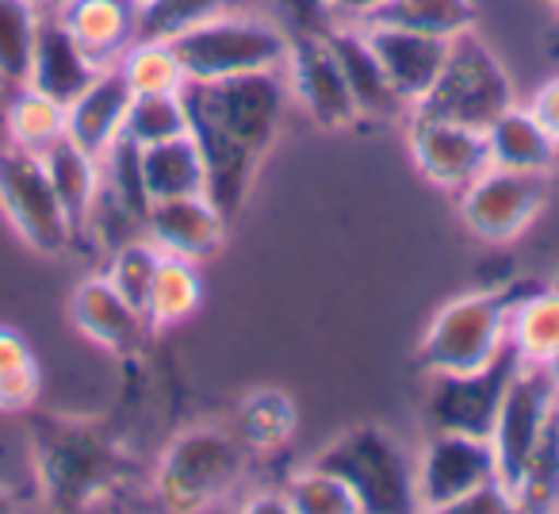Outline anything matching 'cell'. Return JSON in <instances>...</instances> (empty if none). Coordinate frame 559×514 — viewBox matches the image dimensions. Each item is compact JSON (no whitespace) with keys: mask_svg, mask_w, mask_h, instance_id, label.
<instances>
[{"mask_svg":"<svg viewBox=\"0 0 559 514\" xmlns=\"http://www.w3.org/2000/svg\"><path fill=\"white\" fill-rule=\"evenodd\" d=\"M288 101L292 93L284 70L185 85L188 124L207 170V196L226 219L238 215L264 154L280 139Z\"/></svg>","mask_w":559,"mask_h":514,"instance_id":"6da1fadb","label":"cell"},{"mask_svg":"<svg viewBox=\"0 0 559 514\" xmlns=\"http://www.w3.org/2000/svg\"><path fill=\"white\" fill-rule=\"evenodd\" d=\"M35 472L50 506L81 511L111 491L127 472V457L96 422L35 419Z\"/></svg>","mask_w":559,"mask_h":514,"instance_id":"7a4b0ae2","label":"cell"},{"mask_svg":"<svg viewBox=\"0 0 559 514\" xmlns=\"http://www.w3.org/2000/svg\"><path fill=\"white\" fill-rule=\"evenodd\" d=\"M536 281H513L502 289H472L452 296L433 312L418 342V365L429 376L441 373H475L490 365L506 350V323L510 307L521 292H528Z\"/></svg>","mask_w":559,"mask_h":514,"instance_id":"3957f363","label":"cell"},{"mask_svg":"<svg viewBox=\"0 0 559 514\" xmlns=\"http://www.w3.org/2000/svg\"><path fill=\"white\" fill-rule=\"evenodd\" d=\"M249 453L223 427H188L162 449L154 468V495L165 511H207L246 483Z\"/></svg>","mask_w":559,"mask_h":514,"instance_id":"277c9868","label":"cell"},{"mask_svg":"<svg viewBox=\"0 0 559 514\" xmlns=\"http://www.w3.org/2000/svg\"><path fill=\"white\" fill-rule=\"evenodd\" d=\"M177 50L185 78L195 85L226 78H246V73H272L284 70L292 47V32L269 16L230 9L223 16L195 24L169 39Z\"/></svg>","mask_w":559,"mask_h":514,"instance_id":"5b68a950","label":"cell"},{"mask_svg":"<svg viewBox=\"0 0 559 514\" xmlns=\"http://www.w3.org/2000/svg\"><path fill=\"white\" fill-rule=\"evenodd\" d=\"M314 465L330 468L349 483L360 514L418 511L414 457L383 427H372V422L349 427L314 457Z\"/></svg>","mask_w":559,"mask_h":514,"instance_id":"8992f818","label":"cell"},{"mask_svg":"<svg viewBox=\"0 0 559 514\" xmlns=\"http://www.w3.org/2000/svg\"><path fill=\"white\" fill-rule=\"evenodd\" d=\"M510 104H518L510 70L479 32H464L449 43V55H444V66L426 101L411 112L487 131Z\"/></svg>","mask_w":559,"mask_h":514,"instance_id":"52a82bcc","label":"cell"},{"mask_svg":"<svg viewBox=\"0 0 559 514\" xmlns=\"http://www.w3.org/2000/svg\"><path fill=\"white\" fill-rule=\"evenodd\" d=\"M0 211L12 223V231L35 249V254L58 257L70 249L73 231L66 219L58 192L50 185V173L43 154L20 147L0 150Z\"/></svg>","mask_w":559,"mask_h":514,"instance_id":"ba28073f","label":"cell"},{"mask_svg":"<svg viewBox=\"0 0 559 514\" xmlns=\"http://www.w3.org/2000/svg\"><path fill=\"white\" fill-rule=\"evenodd\" d=\"M548 203V177L487 165L464 192L456 196L460 223L490 246H510L540 219Z\"/></svg>","mask_w":559,"mask_h":514,"instance_id":"9c48e42d","label":"cell"},{"mask_svg":"<svg viewBox=\"0 0 559 514\" xmlns=\"http://www.w3.org/2000/svg\"><path fill=\"white\" fill-rule=\"evenodd\" d=\"M498 476V460L490 437L433 430L414 457V499L418 511L452 514L475 488Z\"/></svg>","mask_w":559,"mask_h":514,"instance_id":"30bf717a","label":"cell"},{"mask_svg":"<svg viewBox=\"0 0 559 514\" xmlns=\"http://www.w3.org/2000/svg\"><path fill=\"white\" fill-rule=\"evenodd\" d=\"M284 81H288L292 101L304 108L319 131H345V127L360 124L357 104L349 96V81L334 55L330 35L314 32V27H299L292 32L288 62H284Z\"/></svg>","mask_w":559,"mask_h":514,"instance_id":"8fae6325","label":"cell"},{"mask_svg":"<svg viewBox=\"0 0 559 514\" xmlns=\"http://www.w3.org/2000/svg\"><path fill=\"white\" fill-rule=\"evenodd\" d=\"M559 392L551 388L544 365H525L513 373L510 388L498 407L495 430H490V449L498 460V480L510 488L518 480V472L525 468V460L533 457V449L540 445V437L548 434L551 419H556Z\"/></svg>","mask_w":559,"mask_h":514,"instance_id":"7c38bea8","label":"cell"},{"mask_svg":"<svg viewBox=\"0 0 559 514\" xmlns=\"http://www.w3.org/2000/svg\"><path fill=\"white\" fill-rule=\"evenodd\" d=\"M521 369V358L506 346L490 365L475 373H441L429 388L426 419L433 430H456V434L490 437L498 419V407L510 388L513 373Z\"/></svg>","mask_w":559,"mask_h":514,"instance_id":"4fadbf2b","label":"cell"},{"mask_svg":"<svg viewBox=\"0 0 559 514\" xmlns=\"http://www.w3.org/2000/svg\"><path fill=\"white\" fill-rule=\"evenodd\" d=\"M406 124V154L426 185L460 196L483 170L490 165L487 135L475 127L452 124V119L421 116L411 112Z\"/></svg>","mask_w":559,"mask_h":514,"instance_id":"5bb4252c","label":"cell"},{"mask_svg":"<svg viewBox=\"0 0 559 514\" xmlns=\"http://www.w3.org/2000/svg\"><path fill=\"white\" fill-rule=\"evenodd\" d=\"M142 234L154 242L162 254L185 257V261H211L226 246L230 219L218 211V203L207 192L173 196V200H154L142 219Z\"/></svg>","mask_w":559,"mask_h":514,"instance_id":"9a60e30c","label":"cell"},{"mask_svg":"<svg viewBox=\"0 0 559 514\" xmlns=\"http://www.w3.org/2000/svg\"><path fill=\"white\" fill-rule=\"evenodd\" d=\"M357 27L365 35L368 50L376 55V62H380L383 78L391 81V89L403 96L406 108H418L429 89H433L437 73H441L452 39L403 32V27H376V24H357Z\"/></svg>","mask_w":559,"mask_h":514,"instance_id":"2e32d148","label":"cell"},{"mask_svg":"<svg viewBox=\"0 0 559 514\" xmlns=\"http://www.w3.org/2000/svg\"><path fill=\"white\" fill-rule=\"evenodd\" d=\"M70 323L81 338H88V342L108 353H119V358L139 353L146 335H154V330L146 327V315L127 304V300L111 289L104 273L85 277V281L73 289Z\"/></svg>","mask_w":559,"mask_h":514,"instance_id":"e0dca14e","label":"cell"},{"mask_svg":"<svg viewBox=\"0 0 559 514\" xmlns=\"http://www.w3.org/2000/svg\"><path fill=\"white\" fill-rule=\"evenodd\" d=\"M104 66L66 32V24L55 12H43L39 39H35L32 70H27V89L50 96L66 108L70 101H78L96 78H100Z\"/></svg>","mask_w":559,"mask_h":514,"instance_id":"ac0fdd59","label":"cell"},{"mask_svg":"<svg viewBox=\"0 0 559 514\" xmlns=\"http://www.w3.org/2000/svg\"><path fill=\"white\" fill-rule=\"evenodd\" d=\"M131 85L119 73V66H104L100 78L66 104V139L78 142L93 157H104L123 139L127 108H131Z\"/></svg>","mask_w":559,"mask_h":514,"instance_id":"d6986e66","label":"cell"},{"mask_svg":"<svg viewBox=\"0 0 559 514\" xmlns=\"http://www.w3.org/2000/svg\"><path fill=\"white\" fill-rule=\"evenodd\" d=\"M330 43H334V55L345 70V81H349V96L357 104L360 119H372V124H399V119L411 116V108L403 104V96L391 89V81L383 78L380 62L368 50L365 35H360L357 24H342L330 27Z\"/></svg>","mask_w":559,"mask_h":514,"instance_id":"ffe728a7","label":"cell"},{"mask_svg":"<svg viewBox=\"0 0 559 514\" xmlns=\"http://www.w3.org/2000/svg\"><path fill=\"white\" fill-rule=\"evenodd\" d=\"M55 16L100 66H116L139 39V0H62Z\"/></svg>","mask_w":559,"mask_h":514,"instance_id":"44dd1931","label":"cell"},{"mask_svg":"<svg viewBox=\"0 0 559 514\" xmlns=\"http://www.w3.org/2000/svg\"><path fill=\"white\" fill-rule=\"evenodd\" d=\"M483 135H487L490 165H502V170H518V173H540V177H548L559 165L556 139L544 131V124L521 101L510 104Z\"/></svg>","mask_w":559,"mask_h":514,"instance_id":"7402d4cb","label":"cell"},{"mask_svg":"<svg viewBox=\"0 0 559 514\" xmlns=\"http://www.w3.org/2000/svg\"><path fill=\"white\" fill-rule=\"evenodd\" d=\"M43 165L50 173V185L58 192L66 219H70L73 238L93 226L96 219V203H100V188H104V170L100 157H93L88 150H81L78 142L58 139L55 147L43 154Z\"/></svg>","mask_w":559,"mask_h":514,"instance_id":"603a6c76","label":"cell"},{"mask_svg":"<svg viewBox=\"0 0 559 514\" xmlns=\"http://www.w3.org/2000/svg\"><path fill=\"white\" fill-rule=\"evenodd\" d=\"M353 24L403 27V32L456 39L479 27V4L475 0H372Z\"/></svg>","mask_w":559,"mask_h":514,"instance_id":"cb8c5ba5","label":"cell"},{"mask_svg":"<svg viewBox=\"0 0 559 514\" xmlns=\"http://www.w3.org/2000/svg\"><path fill=\"white\" fill-rule=\"evenodd\" d=\"M299 430V407L288 392L280 388H253L234 407L230 434L241 442L249 457H269L280 453L296 437Z\"/></svg>","mask_w":559,"mask_h":514,"instance_id":"d4e9b609","label":"cell"},{"mask_svg":"<svg viewBox=\"0 0 559 514\" xmlns=\"http://www.w3.org/2000/svg\"><path fill=\"white\" fill-rule=\"evenodd\" d=\"M139 173L146 200H173V196H192L207 192V170H203V154L195 135H177V139L150 142L139 147Z\"/></svg>","mask_w":559,"mask_h":514,"instance_id":"484cf974","label":"cell"},{"mask_svg":"<svg viewBox=\"0 0 559 514\" xmlns=\"http://www.w3.org/2000/svg\"><path fill=\"white\" fill-rule=\"evenodd\" d=\"M506 342L525 365H544L559 350V289L556 284H533L521 292L510 307Z\"/></svg>","mask_w":559,"mask_h":514,"instance_id":"4316f807","label":"cell"},{"mask_svg":"<svg viewBox=\"0 0 559 514\" xmlns=\"http://www.w3.org/2000/svg\"><path fill=\"white\" fill-rule=\"evenodd\" d=\"M203 307V277L195 261H185V257H162L154 277V289H150L146 300V327L154 335L162 330H177L192 319Z\"/></svg>","mask_w":559,"mask_h":514,"instance_id":"83f0119b","label":"cell"},{"mask_svg":"<svg viewBox=\"0 0 559 514\" xmlns=\"http://www.w3.org/2000/svg\"><path fill=\"white\" fill-rule=\"evenodd\" d=\"M4 127H9L12 147L32 150V154H47L58 139H66V108L58 101H50V96L20 85L12 89Z\"/></svg>","mask_w":559,"mask_h":514,"instance_id":"f1b7e54d","label":"cell"},{"mask_svg":"<svg viewBox=\"0 0 559 514\" xmlns=\"http://www.w3.org/2000/svg\"><path fill=\"white\" fill-rule=\"evenodd\" d=\"M43 9L35 0H0V85H27Z\"/></svg>","mask_w":559,"mask_h":514,"instance_id":"f546056e","label":"cell"},{"mask_svg":"<svg viewBox=\"0 0 559 514\" xmlns=\"http://www.w3.org/2000/svg\"><path fill=\"white\" fill-rule=\"evenodd\" d=\"M116 66L131 93H180L188 85L185 66L169 39H134Z\"/></svg>","mask_w":559,"mask_h":514,"instance_id":"4dcf8cb0","label":"cell"},{"mask_svg":"<svg viewBox=\"0 0 559 514\" xmlns=\"http://www.w3.org/2000/svg\"><path fill=\"white\" fill-rule=\"evenodd\" d=\"M188 104L185 89L180 93H134L131 108H127L123 139H131L134 147H150V142H165L188 135Z\"/></svg>","mask_w":559,"mask_h":514,"instance_id":"1f68e13d","label":"cell"},{"mask_svg":"<svg viewBox=\"0 0 559 514\" xmlns=\"http://www.w3.org/2000/svg\"><path fill=\"white\" fill-rule=\"evenodd\" d=\"M43 388L39 361H35L32 346L20 338V330L0 327V411L4 414H24L35 407Z\"/></svg>","mask_w":559,"mask_h":514,"instance_id":"d6a6232c","label":"cell"},{"mask_svg":"<svg viewBox=\"0 0 559 514\" xmlns=\"http://www.w3.org/2000/svg\"><path fill=\"white\" fill-rule=\"evenodd\" d=\"M284 499H288V514H360L349 483L314 460L288 476Z\"/></svg>","mask_w":559,"mask_h":514,"instance_id":"836d02e7","label":"cell"},{"mask_svg":"<svg viewBox=\"0 0 559 514\" xmlns=\"http://www.w3.org/2000/svg\"><path fill=\"white\" fill-rule=\"evenodd\" d=\"M162 257H165L162 249H157L146 234H139V238L119 242L108 269H104V277H108V284L127 300V304L139 307V312L146 315V300H150V289H154Z\"/></svg>","mask_w":559,"mask_h":514,"instance_id":"e575fe53","label":"cell"},{"mask_svg":"<svg viewBox=\"0 0 559 514\" xmlns=\"http://www.w3.org/2000/svg\"><path fill=\"white\" fill-rule=\"evenodd\" d=\"M513 506L518 511H559V442H556V419H551L548 434L525 460L518 480L510 483Z\"/></svg>","mask_w":559,"mask_h":514,"instance_id":"d590c367","label":"cell"},{"mask_svg":"<svg viewBox=\"0 0 559 514\" xmlns=\"http://www.w3.org/2000/svg\"><path fill=\"white\" fill-rule=\"evenodd\" d=\"M238 4L241 0H139V39H177L188 27L207 24Z\"/></svg>","mask_w":559,"mask_h":514,"instance_id":"8d00e7d4","label":"cell"},{"mask_svg":"<svg viewBox=\"0 0 559 514\" xmlns=\"http://www.w3.org/2000/svg\"><path fill=\"white\" fill-rule=\"evenodd\" d=\"M502 511H518V506H513V491L495 476L490 483L475 488L452 514H502Z\"/></svg>","mask_w":559,"mask_h":514,"instance_id":"74e56055","label":"cell"},{"mask_svg":"<svg viewBox=\"0 0 559 514\" xmlns=\"http://www.w3.org/2000/svg\"><path fill=\"white\" fill-rule=\"evenodd\" d=\"M528 112L540 119L544 131H548L559 147V73L548 81H540V85L533 89V96H528Z\"/></svg>","mask_w":559,"mask_h":514,"instance_id":"f35d334b","label":"cell"},{"mask_svg":"<svg viewBox=\"0 0 559 514\" xmlns=\"http://www.w3.org/2000/svg\"><path fill=\"white\" fill-rule=\"evenodd\" d=\"M544 373H548V381H551V388L559 392V350L551 353L548 361H544Z\"/></svg>","mask_w":559,"mask_h":514,"instance_id":"ab89813d","label":"cell"},{"mask_svg":"<svg viewBox=\"0 0 559 514\" xmlns=\"http://www.w3.org/2000/svg\"><path fill=\"white\" fill-rule=\"evenodd\" d=\"M35 4H39V9H50V12H55L58 4H62V0H35Z\"/></svg>","mask_w":559,"mask_h":514,"instance_id":"60d3db41","label":"cell"},{"mask_svg":"<svg viewBox=\"0 0 559 514\" xmlns=\"http://www.w3.org/2000/svg\"><path fill=\"white\" fill-rule=\"evenodd\" d=\"M544 4H548V9H551V12H556V16H559V0H544Z\"/></svg>","mask_w":559,"mask_h":514,"instance_id":"b9f144b4","label":"cell"},{"mask_svg":"<svg viewBox=\"0 0 559 514\" xmlns=\"http://www.w3.org/2000/svg\"><path fill=\"white\" fill-rule=\"evenodd\" d=\"M556 442H559V404H556Z\"/></svg>","mask_w":559,"mask_h":514,"instance_id":"7bdbcfd3","label":"cell"}]
</instances>
